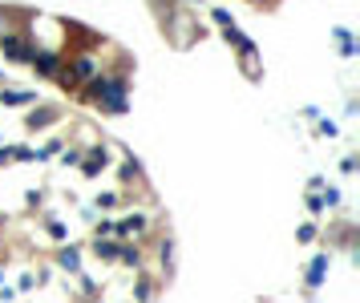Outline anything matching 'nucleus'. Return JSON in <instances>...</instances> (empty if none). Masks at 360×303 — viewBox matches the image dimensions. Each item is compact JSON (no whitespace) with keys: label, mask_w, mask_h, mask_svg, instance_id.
I'll return each mask as SVG.
<instances>
[{"label":"nucleus","mask_w":360,"mask_h":303,"mask_svg":"<svg viewBox=\"0 0 360 303\" xmlns=\"http://www.w3.org/2000/svg\"><path fill=\"white\" fill-rule=\"evenodd\" d=\"M81 97H85V101H94L101 114H126V110H130V77H126V69L97 73V77L85 81Z\"/></svg>","instance_id":"obj_1"},{"label":"nucleus","mask_w":360,"mask_h":303,"mask_svg":"<svg viewBox=\"0 0 360 303\" xmlns=\"http://www.w3.org/2000/svg\"><path fill=\"white\" fill-rule=\"evenodd\" d=\"M28 65H33V69L41 73V77H57V73H61V65H65V57H61L57 49H37Z\"/></svg>","instance_id":"obj_4"},{"label":"nucleus","mask_w":360,"mask_h":303,"mask_svg":"<svg viewBox=\"0 0 360 303\" xmlns=\"http://www.w3.org/2000/svg\"><path fill=\"white\" fill-rule=\"evenodd\" d=\"M89 77H97V57L94 53H73V61L65 57V65H61V73H57V81H61L65 89L85 85Z\"/></svg>","instance_id":"obj_2"},{"label":"nucleus","mask_w":360,"mask_h":303,"mask_svg":"<svg viewBox=\"0 0 360 303\" xmlns=\"http://www.w3.org/2000/svg\"><path fill=\"white\" fill-rule=\"evenodd\" d=\"M0 101H4V105H33V101H37V94H33V89H4V94H0Z\"/></svg>","instance_id":"obj_5"},{"label":"nucleus","mask_w":360,"mask_h":303,"mask_svg":"<svg viewBox=\"0 0 360 303\" xmlns=\"http://www.w3.org/2000/svg\"><path fill=\"white\" fill-rule=\"evenodd\" d=\"M0 49H4V57H12V61H33V37H21L12 24H0Z\"/></svg>","instance_id":"obj_3"}]
</instances>
